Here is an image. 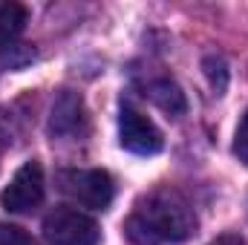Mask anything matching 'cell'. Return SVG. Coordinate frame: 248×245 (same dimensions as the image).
<instances>
[{
    "instance_id": "8992f818",
    "label": "cell",
    "mask_w": 248,
    "mask_h": 245,
    "mask_svg": "<svg viewBox=\"0 0 248 245\" xmlns=\"http://www.w3.org/2000/svg\"><path fill=\"white\" fill-rule=\"evenodd\" d=\"M87 130V113L84 101L78 92L61 90L58 98L52 101V116H49V133L55 138H75Z\"/></svg>"
},
{
    "instance_id": "3957f363",
    "label": "cell",
    "mask_w": 248,
    "mask_h": 245,
    "mask_svg": "<svg viewBox=\"0 0 248 245\" xmlns=\"http://www.w3.org/2000/svg\"><path fill=\"white\" fill-rule=\"evenodd\" d=\"M44 237L49 245H98V222L75 208H55L44 219Z\"/></svg>"
},
{
    "instance_id": "9c48e42d",
    "label": "cell",
    "mask_w": 248,
    "mask_h": 245,
    "mask_svg": "<svg viewBox=\"0 0 248 245\" xmlns=\"http://www.w3.org/2000/svg\"><path fill=\"white\" fill-rule=\"evenodd\" d=\"M205 69H208V78H211L214 90H217V92H222V90H225V81H228L225 63L219 61V58H205Z\"/></svg>"
},
{
    "instance_id": "6da1fadb",
    "label": "cell",
    "mask_w": 248,
    "mask_h": 245,
    "mask_svg": "<svg viewBox=\"0 0 248 245\" xmlns=\"http://www.w3.org/2000/svg\"><path fill=\"white\" fill-rule=\"evenodd\" d=\"M130 243L136 245H173L185 243L196 231V214L182 193L162 187L141 196L124 222Z\"/></svg>"
},
{
    "instance_id": "ba28073f",
    "label": "cell",
    "mask_w": 248,
    "mask_h": 245,
    "mask_svg": "<svg viewBox=\"0 0 248 245\" xmlns=\"http://www.w3.org/2000/svg\"><path fill=\"white\" fill-rule=\"evenodd\" d=\"M26 20L29 15L20 3H6L0 9V49H15L17 38L26 29Z\"/></svg>"
},
{
    "instance_id": "5b68a950",
    "label": "cell",
    "mask_w": 248,
    "mask_h": 245,
    "mask_svg": "<svg viewBox=\"0 0 248 245\" xmlns=\"http://www.w3.org/2000/svg\"><path fill=\"white\" fill-rule=\"evenodd\" d=\"M44 202V170L38 162H26L12 182L3 187L0 193V205L12 214H29Z\"/></svg>"
},
{
    "instance_id": "7c38bea8",
    "label": "cell",
    "mask_w": 248,
    "mask_h": 245,
    "mask_svg": "<svg viewBox=\"0 0 248 245\" xmlns=\"http://www.w3.org/2000/svg\"><path fill=\"white\" fill-rule=\"evenodd\" d=\"M214 245H246L240 237H222V240H217Z\"/></svg>"
},
{
    "instance_id": "7a4b0ae2",
    "label": "cell",
    "mask_w": 248,
    "mask_h": 245,
    "mask_svg": "<svg viewBox=\"0 0 248 245\" xmlns=\"http://www.w3.org/2000/svg\"><path fill=\"white\" fill-rule=\"evenodd\" d=\"M58 190L78 208L90 211H104L113 202L116 184L107 170H84V168H69L58 173Z\"/></svg>"
},
{
    "instance_id": "52a82bcc",
    "label": "cell",
    "mask_w": 248,
    "mask_h": 245,
    "mask_svg": "<svg viewBox=\"0 0 248 245\" xmlns=\"http://www.w3.org/2000/svg\"><path fill=\"white\" fill-rule=\"evenodd\" d=\"M144 95H147L159 110H165V113L173 116V119L185 116V110H187L185 92H182L179 84H176L173 78H168V75L147 78V84H144Z\"/></svg>"
},
{
    "instance_id": "8fae6325",
    "label": "cell",
    "mask_w": 248,
    "mask_h": 245,
    "mask_svg": "<svg viewBox=\"0 0 248 245\" xmlns=\"http://www.w3.org/2000/svg\"><path fill=\"white\" fill-rule=\"evenodd\" d=\"M0 245H32V240L17 225H0Z\"/></svg>"
},
{
    "instance_id": "4fadbf2b",
    "label": "cell",
    "mask_w": 248,
    "mask_h": 245,
    "mask_svg": "<svg viewBox=\"0 0 248 245\" xmlns=\"http://www.w3.org/2000/svg\"><path fill=\"white\" fill-rule=\"evenodd\" d=\"M3 147H6V141H3V130H0V156H3Z\"/></svg>"
},
{
    "instance_id": "277c9868",
    "label": "cell",
    "mask_w": 248,
    "mask_h": 245,
    "mask_svg": "<svg viewBox=\"0 0 248 245\" xmlns=\"http://www.w3.org/2000/svg\"><path fill=\"white\" fill-rule=\"evenodd\" d=\"M119 138H122L124 150H130L136 156H156L162 150V144H165L162 130L150 122L139 107H133L127 101L119 110Z\"/></svg>"
},
{
    "instance_id": "30bf717a",
    "label": "cell",
    "mask_w": 248,
    "mask_h": 245,
    "mask_svg": "<svg viewBox=\"0 0 248 245\" xmlns=\"http://www.w3.org/2000/svg\"><path fill=\"white\" fill-rule=\"evenodd\" d=\"M234 156L243 165H248V110L243 116V122H240V127H237V136H234Z\"/></svg>"
}]
</instances>
